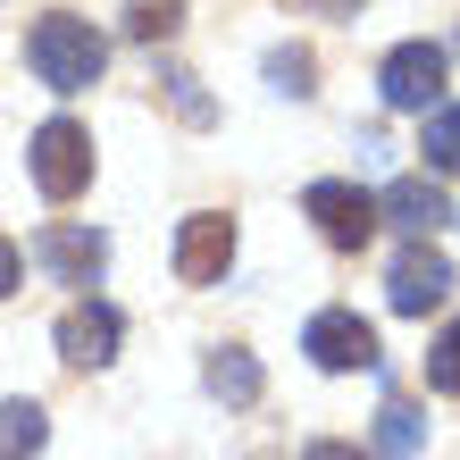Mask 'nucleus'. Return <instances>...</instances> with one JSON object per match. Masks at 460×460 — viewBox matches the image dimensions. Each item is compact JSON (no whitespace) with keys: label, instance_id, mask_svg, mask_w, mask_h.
Instances as JSON below:
<instances>
[{"label":"nucleus","instance_id":"6ab92c4d","mask_svg":"<svg viewBox=\"0 0 460 460\" xmlns=\"http://www.w3.org/2000/svg\"><path fill=\"white\" fill-rule=\"evenodd\" d=\"M302 460H368V452H360V444H335V436H327V444H310Z\"/></svg>","mask_w":460,"mask_h":460},{"label":"nucleus","instance_id":"39448f33","mask_svg":"<svg viewBox=\"0 0 460 460\" xmlns=\"http://www.w3.org/2000/svg\"><path fill=\"white\" fill-rule=\"evenodd\" d=\"M226 268H234V218L226 209H193L176 226V277L184 285H218Z\"/></svg>","mask_w":460,"mask_h":460},{"label":"nucleus","instance_id":"0eeeda50","mask_svg":"<svg viewBox=\"0 0 460 460\" xmlns=\"http://www.w3.org/2000/svg\"><path fill=\"white\" fill-rule=\"evenodd\" d=\"M118 343H126V318L101 302V293H84V302L59 318V360H75V368H110Z\"/></svg>","mask_w":460,"mask_h":460},{"label":"nucleus","instance_id":"dca6fc26","mask_svg":"<svg viewBox=\"0 0 460 460\" xmlns=\"http://www.w3.org/2000/svg\"><path fill=\"white\" fill-rule=\"evenodd\" d=\"M419 151H427V168H460V101L427 118V143Z\"/></svg>","mask_w":460,"mask_h":460},{"label":"nucleus","instance_id":"f03ea898","mask_svg":"<svg viewBox=\"0 0 460 460\" xmlns=\"http://www.w3.org/2000/svg\"><path fill=\"white\" fill-rule=\"evenodd\" d=\"M25 159H34V184H42L50 201H75L93 184V134L75 126V118L34 126V151H25Z\"/></svg>","mask_w":460,"mask_h":460},{"label":"nucleus","instance_id":"9b49d317","mask_svg":"<svg viewBox=\"0 0 460 460\" xmlns=\"http://www.w3.org/2000/svg\"><path fill=\"white\" fill-rule=\"evenodd\" d=\"M427 452V411L419 402H385V411H376V460H419Z\"/></svg>","mask_w":460,"mask_h":460},{"label":"nucleus","instance_id":"f8f14e48","mask_svg":"<svg viewBox=\"0 0 460 460\" xmlns=\"http://www.w3.org/2000/svg\"><path fill=\"white\" fill-rule=\"evenodd\" d=\"M209 394L234 402V411H243V402H260V360L243 343H218V351H209Z\"/></svg>","mask_w":460,"mask_h":460},{"label":"nucleus","instance_id":"f3484780","mask_svg":"<svg viewBox=\"0 0 460 460\" xmlns=\"http://www.w3.org/2000/svg\"><path fill=\"white\" fill-rule=\"evenodd\" d=\"M427 385H436V394H460V318L427 343Z\"/></svg>","mask_w":460,"mask_h":460},{"label":"nucleus","instance_id":"f257e3e1","mask_svg":"<svg viewBox=\"0 0 460 460\" xmlns=\"http://www.w3.org/2000/svg\"><path fill=\"white\" fill-rule=\"evenodd\" d=\"M25 59H34V75L50 93H93L101 67H110V42L93 34V17L50 9V17H34V34H25Z\"/></svg>","mask_w":460,"mask_h":460},{"label":"nucleus","instance_id":"ddd939ff","mask_svg":"<svg viewBox=\"0 0 460 460\" xmlns=\"http://www.w3.org/2000/svg\"><path fill=\"white\" fill-rule=\"evenodd\" d=\"M42 444H50L42 402H0V460H34Z\"/></svg>","mask_w":460,"mask_h":460},{"label":"nucleus","instance_id":"9d476101","mask_svg":"<svg viewBox=\"0 0 460 460\" xmlns=\"http://www.w3.org/2000/svg\"><path fill=\"white\" fill-rule=\"evenodd\" d=\"M444 218L452 209L436 193V176H402V184H385V201H376V226H402V234H436Z\"/></svg>","mask_w":460,"mask_h":460},{"label":"nucleus","instance_id":"4468645a","mask_svg":"<svg viewBox=\"0 0 460 460\" xmlns=\"http://www.w3.org/2000/svg\"><path fill=\"white\" fill-rule=\"evenodd\" d=\"M184 25V0H126V42H168Z\"/></svg>","mask_w":460,"mask_h":460},{"label":"nucleus","instance_id":"7ed1b4c3","mask_svg":"<svg viewBox=\"0 0 460 460\" xmlns=\"http://www.w3.org/2000/svg\"><path fill=\"white\" fill-rule=\"evenodd\" d=\"M444 75H452V59H444V42H402V50H385V67H376V93H385V110H436L444 101Z\"/></svg>","mask_w":460,"mask_h":460},{"label":"nucleus","instance_id":"423d86ee","mask_svg":"<svg viewBox=\"0 0 460 460\" xmlns=\"http://www.w3.org/2000/svg\"><path fill=\"white\" fill-rule=\"evenodd\" d=\"M444 293H452V260H444L427 234H411V252H402V260H394V277H385V302H394L402 318H427Z\"/></svg>","mask_w":460,"mask_h":460},{"label":"nucleus","instance_id":"2eb2a0df","mask_svg":"<svg viewBox=\"0 0 460 460\" xmlns=\"http://www.w3.org/2000/svg\"><path fill=\"white\" fill-rule=\"evenodd\" d=\"M310 75H318V59H310L302 42H277V50H268V84H277V93H293V101H310V93H318Z\"/></svg>","mask_w":460,"mask_h":460},{"label":"nucleus","instance_id":"20e7f679","mask_svg":"<svg viewBox=\"0 0 460 460\" xmlns=\"http://www.w3.org/2000/svg\"><path fill=\"white\" fill-rule=\"evenodd\" d=\"M302 209H310V226L335 243V252H368V234H376V201L360 193V184H310L302 193Z\"/></svg>","mask_w":460,"mask_h":460},{"label":"nucleus","instance_id":"a211bd4d","mask_svg":"<svg viewBox=\"0 0 460 460\" xmlns=\"http://www.w3.org/2000/svg\"><path fill=\"white\" fill-rule=\"evenodd\" d=\"M25 285V260H17V243L9 234H0V302H9V293Z\"/></svg>","mask_w":460,"mask_h":460},{"label":"nucleus","instance_id":"1a4fd4ad","mask_svg":"<svg viewBox=\"0 0 460 460\" xmlns=\"http://www.w3.org/2000/svg\"><path fill=\"white\" fill-rule=\"evenodd\" d=\"M34 260H42L59 285L93 293V285H101V268H110V243H101L93 226H42V234H34Z\"/></svg>","mask_w":460,"mask_h":460},{"label":"nucleus","instance_id":"6e6552de","mask_svg":"<svg viewBox=\"0 0 460 460\" xmlns=\"http://www.w3.org/2000/svg\"><path fill=\"white\" fill-rule=\"evenodd\" d=\"M302 351H310V360L318 368H376V327H368V318L360 310H318L310 318V335H302Z\"/></svg>","mask_w":460,"mask_h":460}]
</instances>
